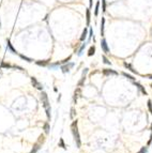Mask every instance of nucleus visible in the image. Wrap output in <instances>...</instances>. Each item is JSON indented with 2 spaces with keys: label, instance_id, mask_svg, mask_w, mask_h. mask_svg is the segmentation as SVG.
<instances>
[{
  "label": "nucleus",
  "instance_id": "0eeeda50",
  "mask_svg": "<svg viewBox=\"0 0 152 153\" xmlns=\"http://www.w3.org/2000/svg\"><path fill=\"white\" fill-rule=\"evenodd\" d=\"M80 96H81V89H80V87H78V88H76L75 91H74V95H73V102L74 103H76L78 97H80Z\"/></svg>",
  "mask_w": 152,
  "mask_h": 153
},
{
  "label": "nucleus",
  "instance_id": "473e14b6",
  "mask_svg": "<svg viewBox=\"0 0 152 153\" xmlns=\"http://www.w3.org/2000/svg\"><path fill=\"white\" fill-rule=\"evenodd\" d=\"M93 35V31H92V29L89 30V39H88V41H90V39H91V37Z\"/></svg>",
  "mask_w": 152,
  "mask_h": 153
},
{
  "label": "nucleus",
  "instance_id": "7c9ffc66",
  "mask_svg": "<svg viewBox=\"0 0 152 153\" xmlns=\"http://www.w3.org/2000/svg\"><path fill=\"white\" fill-rule=\"evenodd\" d=\"M102 4H103L102 11L103 12H106V0H102Z\"/></svg>",
  "mask_w": 152,
  "mask_h": 153
},
{
  "label": "nucleus",
  "instance_id": "c85d7f7f",
  "mask_svg": "<svg viewBox=\"0 0 152 153\" xmlns=\"http://www.w3.org/2000/svg\"><path fill=\"white\" fill-rule=\"evenodd\" d=\"M147 152H148V148H147V147H142L137 153H147Z\"/></svg>",
  "mask_w": 152,
  "mask_h": 153
},
{
  "label": "nucleus",
  "instance_id": "c756f323",
  "mask_svg": "<svg viewBox=\"0 0 152 153\" xmlns=\"http://www.w3.org/2000/svg\"><path fill=\"white\" fill-rule=\"evenodd\" d=\"M85 79H86V76H81L80 80L78 81V87H80V86H83V84H84V81H85Z\"/></svg>",
  "mask_w": 152,
  "mask_h": 153
},
{
  "label": "nucleus",
  "instance_id": "58836bf2",
  "mask_svg": "<svg viewBox=\"0 0 152 153\" xmlns=\"http://www.w3.org/2000/svg\"><path fill=\"white\" fill-rule=\"evenodd\" d=\"M150 87H151V89H152V83L150 84Z\"/></svg>",
  "mask_w": 152,
  "mask_h": 153
},
{
  "label": "nucleus",
  "instance_id": "f03ea898",
  "mask_svg": "<svg viewBox=\"0 0 152 153\" xmlns=\"http://www.w3.org/2000/svg\"><path fill=\"white\" fill-rule=\"evenodd\" d=\"M41 101H42V104H43L44 108H47V107H50L49 105V101H48V96L44 91H42L41 93Z\"/></svg>",
  "mask_w": 152,
  "mask_h": 153
},
{
  "label": "nucleus",
  "instance_id": "cd10ccee",
  "mask_svg": "<svg viewBox=\"0 0 152 153\" xmlns=\"http://www.w3.org/2000/svg\"><path fill=\"white\" fill-rule=\"evenodd\" d=\"M50 107H47V108H45V111H46V116H47V118L48 119H50Z\"/></svg>",
  "mask_w": 152,
  "mask_h": 153
},
{
  "label": "nucleus",
  "instance_id": "393cba45",
  "mask_svg": "<svg viewBox=\"0 0 152 153\" xmlns=\"http://www.w3.org/2000/svg\"><path fill=\"white\" fill-rule=\"evenodd\" d=\"M19 57H21V58L23 59V60H26L27 62H32V61H33L31 58H28V57L25 56V55H21V54H19Z\"/></svg>",
  "mask_w": 152,
  "mask_h": 153
},
{
  "label": "nucleus",
  "instance_id": "c9c22d12",
  "mask_svg": "<svg viewBox=\"0 0 152 153\" xmlns=\"http://www.w3.org/2000/svg\"><path fill=\"white\" fill-rule=\"evenodd\" d=\"M61 100V94H59V96H58V102Z\"/></svg>",
  "mask_w": 152,
  "mask_h": 153
},
{
  "label": "nucleus",
  "instance_id": "bb28decb",
  "mask_svg": "<svg viewBox=\"0 0 152 153\" xmlns=\"http://www.w3.org/2000/svg\"><path fill=\"white\" fill-rule=\"evenodd\" d=\"M147 105H148L149 111H150V114L152 115V101H151V100H148V102H147Z\"/></svg>",
  "mask_w": 152,
  "mask_h": 153
},
{
  "label": "nucleus",
  "instance_id": "6e6552de",
  "mask_svg": "<svg viewBox=\"0 0 152 153\" xmlns=\"http://www.w3.org/2000/svg\"><path fill=\"white\" fill-rule=\"evenodd\" d=\"M102 73L105 76H108V75H118V72H116L114 70H110V69H104L102 71Z\"/></svg>",
  "mask_w": 152,
  "mask_h": 153
},
{
  "label": "nucleus",
  "instance_id": "39448f33",
  "mask_svg": "<svg viewBox=\"0 0 152 153\" xmlns=\"http://www.w3.org/2000/svg\"><path fill=\"white\" fill-rule=\"evenodd\" d=\"M31 83H32V86H33L34 88H37L38 90H41V91H43V86H42V84L40 83V81L36 78V77H31Z\"/></svg>",
  "mask_w": 152,
  "mask_h": 153
},
{
  "label": "nucleus",
  "instance_id": "b1692460",
  "mask_svg": "<svg viewBox=\"0 0 152 153\" xmlns=\"http://www.w3.org/2000/svg\"><path fill=\"white\" fill-rule=\"evenodd\" d=\"M102 59H103V62H104L105 64H108V65H111V62L108 60V58H107L105 55H103L102 56Z\"/></svg>",
  "mask_w": 152,
  "mask_h": 153
},
{
  "label": "nucleus",
  "instance_id": "dca6fc26",
  "mask_svg": "<svg viewBox=\"0 0 152 153\" xmlns=\"http://www.w3.org/2000/svg\"><path fill=\"white\" fill-rule=\"evenodd\" d=\"M94 54H95V46L92 45V46H90L89 50H88V56L91 57V56H93Z\"/></svg>",
  "mask_w": 152,
  "mask_h": 153
},
{
  "label": "nucleus",
  "instance_id": "9b49d317",
  "mask_svg": "<svg viewBox=\"0 0 152 153\" xmlns=\"http://www.w3.org/2000/svg\"><path fill=\"white\" fill-rule=\"evenodd\" d=\"M6 44H8V47H9V49H10L11 52L13 53V54H14V55H18V53H17L16 50L14 49V47H13V46H12V44H11V42H10V40H9V39L6 40Z\"/></svg>",
  "mask_w": 152,
  "mask_h": 153
},
{
  "label": "nucleus",
  "instance_id": "ea45409f",
  "mask_svg": "<svg viewBox=\"0 0 152 153\" xmlns=\"http://www.w3.org/2000/svg\"><path fill=\"white\" fill-rule=\"evenodd\" d=\"M0 29H1V21H0Z\"/></svg>",
  "mask_w": 152,
  "mask_h": 153
},
{
  "label": "nucleus",
  "instance_id": "9d476101",
  "mask_svg": "<svg viewBox=\"0 0 152 153\" xmlns=\"http://www.w3.org/2000/svg\"><path fill=\"white\" fill-rule=\"evenodd\" d=\"M49 62L50 60H39V61H36L34 63L39 66H48L49 65Z\"/></svg>",
  "mask_w": 152,
  "mask_h": 153
},
{
  "label": "nucleus",
  "instance_id": "f257e3e1",
  "mask_svg": "<svg viewBox=\"0 0 152 153\" xmlns=\"http://www.w3.org/2000/svg\"><path fill=\"white\" fill-rule=\"evenodd\" d=\"M77 123H78V122H77V120L72 122V124H71V131H72V135H73L74 141H75V143H76V147L77 148H80L81 147V140H80V136H79Z\"/></svg>",
  "mask_w": 152,
  "mask_h": 153
},
{
  "label": "nucleus",
  "instance_id": "7ed1b4c3",
  "mask_svg": "<svg viewBox=\"0 0 152 153\" xmlns=\"http://www.w3.org/2000/svg\"><path fill=\"white\" fill-rule=\"evenodd\" d=\"M71 58H72V56H69L68 58H65V59H63L62 61H59V62H56V63H52V64H49V68H52V69H55L56 66H59V65H63V64H65V63H68V62H70V60H71Z\"/></svg>",
  "mask_w": 152,
  "mask_h": 153
},
{
  "label": "nucleus",
  "instance_id": "72a5a7b5",
  "mask_svg": "<svg viewBox=\"0 0 152 153\" xmlns=\"http://www.w3.org/2000/svg\"><path fill=\"white\" fill-rule=\"evenodd\" d=\"M88 71H89V69H84V71H83V75H81V76H86V74L88 73Z\"/></svg>",
  "mask_w": 152,
  "mask_h": 153
},
{
  "label": "nucleus",
  "instance_id": "f3484780",
  "mask_svg": "<svg viewBox=\"0 0 152 153\" xmlns=\"http://www.w3.org/2000/svg\"><path fill=\"white\" fill-rule=\"evenodd\" d=\"M104 25H105V18L102 17V21H101V37H104Z\"/></svg>",
  "mask_w": 152,
  "mask_h": 153
},
{
  "label": "nucleus",
  "instance_id": "2eb2a0df",
  "mask_svg": "<svg viewBox=\"0 0 152 153\" xmlns=\"http://www.w3.org/2000/svg\"><path fill=\"white\" fill-rule=\"evenodd\" d=\"M90 18H91V15H90V10L87 9L86 10V21H87V26L90 25Z\"/></svg>",
  "mask_w": 152,
  "mask_h": 153
},
{
  "label": "nucleus",
  "instance_id": "4468645a",
  "mask_svg": "<svg viewBox=\"0 0 152 153\" xmlns=\"http://www.w3.org/2000/svg\"><path fill=\"white\" fill-rule=\"evenodd\" d=\"M0 66H1L2 69H13V64L6 63V62H4V61H2L1 63H0Z\"/></svg>",
  "mask_w": 152,
  "mask_h": 153
},
{
  "label": "nucleus",
  "instance_id": "f704fd0d",
  "mask_svg": "<svg viewBox=\"0 0 152 153\" xmlns=\"http://www.w3.org/2000/svg\"><path fill=\"white\" fill-rule=\"evenodd\" d=\"M151 141H152V135L150 136V139H149V141H148V145H150V143H151Z\"/></svg>",
  "mask_w": 152,
  "mask_h": 153
},
{
  "label": "nucleus",
  "instance_id": "a878e982",
  "mask_svg": "<svg viewBox=\"0 0 152 153\" xmlns=\"http://www.w3.org/2000/svg\"><path fill=\"white\" fill-rule=\"evenodd\" d=\"M99 8H100V1H98L95 4V10H94V15L95 16H98V14H99Z\"/></svg>",
  "mask_w": 152,
  "mask_h": 153
},
{
  "label": "nucleus",
  "instance_id": "20e7f679",
  "mask_svg": "<svg viewBox=\"0 0 152 153\" xmlns=\"http://www.w3.org/2000/svg\"><path fill=\"white\" fill-rule=\"evenodd\" d=\"M73 66H74L73 62H68V63L61 65V71H62V73H64V74H65V73H69L70 70H71Z\"/></svg>",
  "mask_w": 152,
  "mask_h": 153
},
{
  "label": "nucleus",
  "instance_id": "a211bd4d",
  "mask_svg": "<svg viewBox=\"0 0 152 153\" xmlns=\"http://www.w3.org/2000/svg\"><path fill=\"white\" fill-rule=\"evenodd\" d=\"M86 45H87V44H86V43L81 44V46H80V47H79L78 52H77V55H78V56H81V55H83V52H84V50H85V47H86Z\"/></svg>",
  "mask_w": 152,
  "mask_h": 153
},
{
  "label": "nucleus",
  "instance_id": "a19ab883",
  "mask_svg": "<svg viewBox=\"0 0 152 153\" xmlns=\"http://www.w3.org/2000/svg\"><path fill=\"white\" fill-rule=\"evenodd\" d=\"M150 128H151V131H152V123H151V127Z\"/></svg>",
  "mask_w": 152,
  "mask_h": 153
},
{
  "label": "nucleus",
  "instance_id": "6ab92c4d",
  "mask_svg": "<svg viewBox=\"0 0 152 153\" xmlns=\"http://www.w3.org/2000/svg\"><path fill=\"white\" fill-rule=\"evenodd\" d=\"M87 35H88V29L87 28H85L83 31V34H81V37H80V41H85V39L87 37Z\"/></svg>",
  "mask_w": 152,
  "mask_h": 153
},
{
  "label": "nucleus",
  "instance_id": "423d86ee",
  "mask_svg": "<svg viewBox=\"0 0 152 153\" xmlns=\"http://www.w3.org/2000/svg\"><path fill=\"white\" fill-rule=\"evenodd\" d=\"M101 47H102V50L105 54H109V48H108V45H107V42L105 39H102V41H101Z\"/></svg>",
  "mask_w": 152,
  "mask_h": 153
},
{
  "label": "nucleus",
  "instance_id": "5701e85b",
  "mask_svg": "<svg viewBox=\"0 0 152 153\" xmlns=\"http://www.w3.org/2000/svg\"><path fill=\"white\" fill-rule=\"evenodd\" d=\"M44 141H45V136H44V135H40L39 138H38V141H37V142H39L40 145H43Z\"/></svg>",
  "mask_w": 152,
  "mask_h": 153
},
{
  "label": "nucleus",
  "instance_id": "e433bc0d",
  "mask_svg": "<svg viewBox=\"0 0 152 153\" xmlns=\"http://www.w3.org/2000/svg\"><path fill=\"white\" fill-rule=\"evenodd\" d=\"M89 4H90V6H92V0H90L89 1Z\"/></svg>",
  "mask_w": 152,
  "mask_h": 153
},
{
  "label": "nucleus",
  "instance_id": "412c9836",
  "mask_svg": "<svg viewBox=\"0 0 152 153\" xmlns=\"http://www.w3.org/2000/svg\"><path fill=\"white\" fill-rule=\"evenodd\" d=\"M122 75L124 77H126L127 79H130V80H132V81H135V78H134L132 75H130V74H127V73H125V72H122Z\"/></svg>",
  "mask_w": 152,
  "mask_h": 153
},
{
  "label": "nucleus",
  "instance_id": "4c0bfd02",
  "mask_svg": "<svg viewBox=\"0 0 152 153\" xmlns=\"http://www.w3.org/2000/svg\"><path fill=\"white\" fill-rule=\"evenodd\" d=\"M147 77H148V78H150V79H152V75H148Z\"/></svg>",
  "mask_w": 152,
  "mask_h": 153
},
{
  "label": "nucleus",
  "instance_id": "aec40b11",
  "mask_svg": "<svg viewBox=\"0 0 152 153\" xmlns=\"http://www.w3.org/2000/svg\"><path fill=\"white\" fill-rule=\"evenodd\" d=\"M49 130H50L49 123L45 122V123H44V132H45V134H49Z\"/></svg>",
  "mask_w": 152,
  "mask_h": 153
},
{
  "label": "nucleus",
  "instance_id": "2f4dec72",
  "mask_svg": "<svg viewBox=\"0 0 152 153\" xmlns=\"http://www.w3.org/2000/svg\"><path fill=\"white\" fill-rule=\"evenodd\" d=\"M70 117H71V118H72V119H73V118H74V117H75V109H74V108H73V107H72V108H71V116H70Z\"/></svg>",
  "mask_w": 152,
  "mask_h": 153
},
{
  "label": "nucleus",
  "instance_id": "ddd939ff",
  "mask_svg": "<svg viewBox=\"0 0 152 153\" xmlns=\"http://www.w3.org/2000/svg\"><path fill=\"white\" fill-rule=\"evenodd\" d=\"M123 65H124L126 69H129V70L131 71L132 73H134V74H137V71H136V70H134V69H133V66H132L130 63H127V62H124V63H123Z\"/></svg>",
  "mask_w": 152,
  "mask_h": 153
},
{
  "label": "nucleus",
  "instance_id": "1a4fd4ad",
  "mask_svg": "<svg viewBox=\"0 0 152 153\" xmlns=\"http://www.w3.org/2000/svg\"><path fill=\"white\" fill-rule=\"evenodd\" d=\"M133 84L136 86V87L138 88V89H139V91L142 92V94H145V95H147V94H148V93H147V91H146V89H145V87H144V86H142V85H140L139 83H137V81H133Z\"/></svg>",
  "mask_w": 152,
  "mask_h": 153
},
{
  "label": "nucleus",
  "instance_id": "4be33fe9",
  "mask_svg": "<svg viewBox=\"0 0 152 153\" xmlns=\"http://www.w3.org/2000/svg\"><path fill=\"white\" fill-rule=\"evenodd\" d=\"M58 146H59L60 148H62V149H67V147H65V143H64V140H63V138H60V139H59Z\"/></svg>",
  "mask_w": 152,
  "mask_h": 153
},
{
  "label": "nucleus",
  "instance_id": "f8f14e48",
  "mask_svg": "<svg viewBox=\"0 0 152 153\" xmlns=\"http://www.w3.org/2000/svg\"><path fill=\"white\" fill-rule=\"evenodd\" d=\"M41 147H42V145H40L39 142H36L33 145V149L31 150V152H30V153H37L40 149H41Z\"/></svg>",
  "mask_w": 152,
  "mask_h": 153
}]
</instances>
